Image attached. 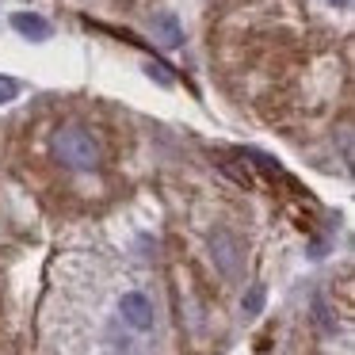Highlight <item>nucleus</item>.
<instances>
[{
  "instance_id": "f257e3e1",
  "label": "nucleus",
  "mask_w": 355,
  "mask_h": 355,
  "mask_svg": "<svg viewBox=\"0 0 355 355\" xmlns=\"http://www.w3.org/2000/svg\"><path fill=\"white\" fill-rule=\"evenodd\" d=\"M54 157L65 164V168H77V172H88L100 164V141H96L92 130L85 126H62L54 134Z\"/></svg>"
},
{
  "instance_id": "f03ea898",
  "label": "nucleus",
  "mask_w": 355,
  "mask_h": 355,
  "mask_svg": "<svg viewBox=\"0 0 355 355\" xmlns=\"http://www.w3.org/2000/svg\"><path fill=\"white\" fill-rule=\"evenodd\" d=\"M119 309H123V321L134 324L138 332H149V329H153V302H149L146 294H138V291L123 294Z\"/></svg>"
},
{
  "instance_id": "7ed1b4c3",
  "label": "nucleus",
  "mask_w": 355,
  "mask_h": 355,
  "mask_svg": "<svg viewBox=\"0 0 355 355\" xmlns=\"http://www.w3.org/2000/svg\"><path fill=\"white\" fill-rule=\"evenodd\" d=\"M210 252H214L218 268L230 279L241 275V252H237V241H233L230 233H214V237H210Z\"/></svg>"
},
{
  "instance_id": "20e7f679",
  "label": "nucleus",
  "mask_w": 355,
  "mask_h": 355,
  "mask_svg": "<svg viewBox=\"0 0 355 355\" xmlns=\"http://www.w3.org/2000/svg\"><path fill=\"white\" fill-rule=\"evenodd\" d=\"M12 27L31 42H46L50 35H54V27H50L42 16H35V12H16V16H12Z\"/></svg>"
},
{
  "instance_id": "39448f33",
  "label": "nucleus",
  "mask_w": 355,
  "mask_h": 355,
  "mask_svg": "<svg viewBox=\"0 0 355 355\" xmlns=\"http://www.w3.org/2000/svg\"><path fill=\"white\" fill-rule=\"evenodd\" d=\"M157 35H161V42H164V46H180V42H184V35H180L176 16H161V19H157Z\"/></svg>"
},
{
  "instance_id": "423d86ee",
  "label": "nucleus",
  "mask_w": 355,
  "mask_h": 355,
  "mask_svg": "<svg viewBox=\"0 0 355 355\" xmlns=\"http://www.w3.org/2000/svg\"><path fill=\"white\" fill-rule=\"evenodd\" d=\"M146 73H149V77H153L161 88H172V85H176V77H172V69H164L161 62H149V65H146Z\"/></svg>"
},
{
  "instance_id": "0eeeda50",
  "label": "nucleus",
  "mask_w": 355,
  "mask_h": 355,
  "mask_svg": "<svg viewBox=\"0 0 355 355\" xmlns=\"http://www.w3.org/2000/svg\"><path fill=\"white\" fill-rule=\"evenodd\" d=\"M260 309H263V286L256 283L252 291L245 294V313H248V317H256V313H260Z\"/></svg>"
},
{
  "instance_id": "6e6552de",
  "label": "nucleus",
  "mask_w": 355,
  "mask_h": 355,
  "mask_svg": "<svg viewBox=\"0 0 355 355\" xmlns=\"http://www.w3.org/2000/svg\"><path fill=\"white\" fill-rule=\"evenodd\" d=\"M19 96V80L16 77H0V103H12Z\"/></svg>"
},
{
  "instance_id": "1a4fd4ad",
  "label": "nucleus",
  "mask_w": 355,
  "mask_h": 355,
  "mask_svg": "<svg viewBox=\"0 0 355 355\" xmlns=\"http://www.w3.org/2000/svg\"><path fill=\"white\" fill-rule=\"evenodd\" d=\"M329 4H336V8H347V4H352V0H329Z\"/></svg>"
}]
</instances>
